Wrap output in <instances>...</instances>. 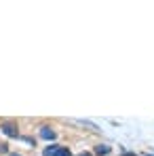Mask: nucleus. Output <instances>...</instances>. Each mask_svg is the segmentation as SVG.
Wrapping results in <instances>:
<instances>
[{
	"instance_id": "f257e3e1",
	"label": "nucleus",
	"mask_w": 154,
	"mask_h": 156,
	"mask_svg": "<svg viewBox=\"0 0 154 156\" xmlns=\"http://www.w3.org/2000/svg\"><path fill=\"white\" fill-rule=\"evenodd\" d=\"M0 129H2V133H6L9 137H17V135H19V133H17V127H15V125H11V122H4Z\"/></svg>"
},
{
	"instance_id": "f03ea898",
	"label": "nucleus",
	"mask_w": 154,
	"mask_h": 156,
	"mask_svg": "<svg viewBox=\"0 0 154 156\" xmlns=\"http://www.w3.org/2000/svg\"><path fill=\"white\" fill-rule=\"evenodd\" d=\"M40 137H42V139H55V131H53L51 127H42V129H40Z\"/></svg>"
},
{
	"instance_id": "7ed1b4c3",
	"label": "nucleus",
	"mask_w": 154,
	"mask_h": 156,
	"mask_svg": "<svg viewBox=\"0 0 154 156\" xmlns=\"http://www.w3.org/2000/svg\"><path fill=\"white\" fill-rule=\"evenodd\" d=\"M95 154H99V156H103V154H110V146H102V144H99V146L95 148Z\"/></svg>"
},
{
	"instance_id": "20e7f679",
	"label": "nucleus",
	"mask_w": 154,
	"mask_h": 156,
	"mask_svg": "<svg viewBox=\"0 0 154 156\" xmlns=\"http://www.w3.org/2000/svg\"><path fill=\"white\" fill-rule=\"evenodd\" d=\"M57 150H59V146H57V144H51L49 148H45V156H53Z\"/></svg>"
},
{
	"instance_id": "39448f33",
	"label": "nucleus",
	"mask_w": 154,
	"mask_h": 156,
	"mask_svg": "<svg viewBox=\"0 0 154 156\" xmlns=\"http://www.w3.org/2000/svg\"><path fill=\"white\" fill-rule=\"evenodd\" d=\"M53 156H72V154H70V150H68V148H59Z\"/></svg>"
},
{
	"instance_id": "423d86ee",
	"label": "nucleus",
	"mask_w": 154,
	"mask_h": 156,
	"mask_svg": "<svg viewBox=\"0 0 154 156\" xmlns=\"http://www.w3.org/2000/svg\"><path fill=\"white\" fill-rule=\"evenodd\" d=\"M9 152V144H0V154H6Z\"/></svg>"
},
{
	"instance_id": "0eeeda50",
	"label": "nucleus",
	"mask_w": 154,
	"mask_h": 156,
	"mask_svg": "<svg viewBox=\"0 0 154 156\" xmlns=\"http://www.w3.org/2000/svg\"><path fill=\"white\" fill-rule=\"evenodd\" d=\"M78 156H91V154L89 152H82V154H78Z\"/></svg>"
},
{
	"instance_id": "6e6552de",
	"label": "nucleus",
	"mask_w": 154,
	"mask_h": 156,
	"mask_svg": "<svg viewBox=\"0 0 154 156\" xmlns=\"http://www.w3.org/2000/svg\"><path fill=\"white\" fill-rule=\"evenodd\" d=\"M9 156H21V154H15V152H13V154H9Z\"/></svg>"
},
{
	"instance_id": "1a4fd4ad",
	"label": "nucleus",
	"mask_w": 154,
	"mask_h": 156,
	"mask_svg": "<svg viewBox=\"0 0 154 156\" xmlns=\"http://www.w3.org/2000/svg\"><path fill=\"white\" fill-rule=\"evenodd\" d=\"M144 156H154V154H144Z\"/></svg>"
}]
</instances>
